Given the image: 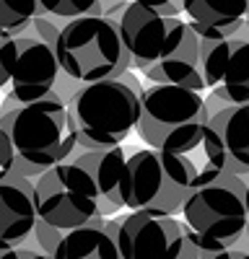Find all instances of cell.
Returning a JSON list of instances; mask_svg holds the SVG:
<instances>
[{"label":"cell","instance_id":"ba28073f","mask_svg":"<svg viewBox=\"0 0 249 259\" xmlns=\"http://www.w3.org/2000/svg\"><path fill=\"white\" fill-rule=\"evenodd\" d=\"M34 187H36L39 218L60 231L68 233L80 226L89 223L101 226L107 221L99 210L101 202L99 187L94 184L89 171L73 161H65L45 171L39 179H34Z\"/></svg>","mask_w":249,"mask_h":259},{"label":"cell","instance_id":"2e32d148","mask_svg":"<svg viewBox=\"0 0 249 259\" xmlns=\"http://www.w3.org/2000/svg\"><path fill=\"white\" fill-rule=\"evenodd\" d=\"M104 223H89L68 231L50 259H122L117 239L107 231Z\"/></svg>","mask_w":249,"mask_h":259},{"label":"cell","instance_id":"52a82bcc","mask_svg":"<svg viewBox=\"0 0 249 259\" xmlns=\"http://www.w3.org/2000/svg\"><path fill=\"white\" fill-rule=\"evenodd\" d=\"M197 174L200 168L190 156L143 148L128 158L122 187L124 207L177 215Z\"/></svg>","mask_w":249,"mask_h":259},{"label":"cell","instance_id":"5b68a950","mask_svg":"<svg viewBox=\"0 0 249 259\" xmlns=\"http://www.w3.org/2000/svg\"><path fill=\"white\" fill-rule=\"evenodd\" d=\"M78 150L122 145L138 127L140 96L122 78L83 83L68 101Z\"/></svg>","mask_w":249,"mask_h":259},{"label":"cell","instance_id":"9c48e42d","mask_svg":"<svg viewBox=\"0 0 249 259\" xmlns=\"http://www.w3.org/2000/svg\"><path fill=\"white\" fill-rule=\"evenodd\" d=\"M60 73L57 52L36 36L21 34L3 39L0 45V78L3 85H11V94L21 104L47 99L55 91Z\"/></svg>","mask_w":249,"mask_h":259},{"label":"cell","instance_id":"277c9868","mask_svg":"<svg viewBox=\"0 0 249 259\" xmlns=\"http://www.w3.org/2000/svg\"><path fill=\"white\" fill-rule=\"evenodd\" d=\"M208 122L211 114L200 91L174 83H153L140 96L135 130L148 148L190 156L202 145Z\"/></svg>","mask_w":249,"mask_h":259},{"label":"cell","instance_id":"ffe728a7","mask_svg":"<svg viewBox=\"0 0 249 259\" xmlns=\"http://www.w3.org/2000/svg\"><path fill=\"white\" fill-rule=\"evenodd\" d=\"M62 236H65V231H60V228H55V226H50V223H45V221L39 218L36 221V228L31 233V239L36 241V249L39 251H45L47 256H52V251L62 241Z\"/></svg>","mask_w":249,"mask_h":259},{"label":"cell","instance_id":"8fae6325","mask_svg":"<svg viewBox=\"0 0 249 259\" xmlns=\"http://www.w3.org/2000/svg\"><path fill=\"white\" fill-rule=\"evenodd\" d=\"M200 39V36H197ZM200 75L228 106L249 104V39H200Z\"/></svg>","mask_w":249,"mask_h":259},{"label":"cell","instance_id":"d4e9b609","mask_svg":"<svg viewBox=\"0 0 249 259\" xmlns=\"http://www.w3.org/2000/svg\"><path fill=\"white\" fill-rule=\"evenodd\" d=\"M122 80L128 83L130 89H133V91L138 94V96H143V94H145V89H143V85H140V80H138V78H135V75H133L130 70H128V73H122Z\"/></svg>","mask_w":249,"mask_h":259},{"label":"cell","instance_id":"484cf974","mask_svg":"<svg viewBox=\"0 0 249 259\" xmlns=\"http://www.w3.org/2000/svg\"><path fill=\"white\" fill-rule=\"evenodd\" d=\"M236 249H246V251H249V226H246V231L241 233V239H239Z\"/></svg>","mask_w":249,"mask_h":259},{"label":"cell","instance_id":"f546056e","mask_svg":"<svg viewBox=\"0 0 249 259\" xmlns=\"http://www.w3.org/2000/svg\"><path fill=\"white\" fill-rule=\"evenodd\" d=\"M0 254H3V251H0Z\"/></svg>","mask_w":249,"mask_h":259},{"label":"cell","instance_id":"603a6c76","mask_svg":"<svg viewBox=\"0 0 249 259\" xmlns=\"http://www.w3.org/2000/svg\"><path fill=\"white\" fill-rule=\"evenodd\" d=\"M200 259H249L246 249H223V251H200Z\"/></svg>","mask_w":249,"mask_h":259},{"label":"cell","instance_id":"4fadbf2b","mask_svg":"<svg viewBox=\"0 0 249 259\" xmlns=\"http://www.w3.org/2000/svg\"><path fill=\"white\" fill-rule=\"evenodd\" d=\"M39 221L34 179L11 174L0 182V251L26 246Z\"/></svg>","mask_w":249,"mask_h":259},{"label":"cell","instance_id":"f1b7e54d","mask_svg":"<svg viewBox=\"0 0 249 259\" xmlns=\"http://www.w3.org/2000/svg\"><path fill=\"white\" fill-rule=\"evenodd\" d=\"M0 45H3V39H0ZM0 89H6V85H3V78H0Z\"/></svg>","mask_w":249,"mask_h":259},{"label":"cell","instance_id":"7a4b0ae2","mask_svg":"<svg viewBox=\"0 0 249 259\" xmlns=\"http://www.w3.org/2000/svg\"><path fill=\"white\" fill-rule=\"evenodd\" d=\"M0 127L13 148V174L39 179L45 171L78 153V138L68 104L52 91L47 99L0 112Z\"/></svg>","mask_w":249,"mask_h":259},{"label":"cell","instance_id":"7c38bea8","mask_svg":"<svg viewBox=\"0 0 249 259\" xmlns=\"http://www.w3.org/2000/svg\"><path fill=\"white\" fill-rule=\"evenodd\" d=\"M208 166L223 168L228 174H249V104L226 106L211 117L205 127L202 145Z\"/></svg>","mask_w":249,"mask_h":259},{"label":"cell","instance_id":"e0dca14e","mask_svg":"<svg viewBox=\"0 0 249 259\" xmlns=\"http://www.w3.org/2000/svg\"><path fill=\"white\" fill-rule=\"evenodd\" d=\"M39 0H0V39H13L26 34L34 18L42 16Z\"/></svg>","mask_w":249,"mask_h":259},{"label":"cell","instance_id":"cb8c5ba5","mask_svg":"<svg viewBox=\"0 0 249 259\" xmlns=\"http://www.w3.org/2000/svg\"><path fill=\"white\" fill-rule=\"evenodd\" d=\"M205 106H208V114H211V117H216L218 112H223L226 109V101L221 99V96H216L213 91H208V96H205Z\"/></svg>","mask_w":249,"mask_h":259},{"label":"cell","instance_id":"3957f363","mask_svg":"<svg viewBox=\"0 0 249 259\" xmlns=\"http://www.w3.org/2000/svg\"><path fill=\"white\" fill-rule=\"evenodd\" d=\"M182 223L200 251H223L239 244L249 226V192L241 177L205 166L182 205Z\"/></svg>","mask_w":249,"mask_h":259},{"label":"cell","instance_id":"6da1fadb","mask_svg":"<svg viewBox=\"0 0 249 259\" xmlns=\"http://www.w3.org/2000/svg\"><path fill=\"white\" fill-rule=\"evenodd\" d=\"M133 68L151 83H174L205 91L200 75V39L182 16H161L143 3H130L119 18Z\"/></svg>","mask_w":249,"mask_h":259},{"label":"cell","instance_id":"5bb4252c","mask_svg":"<svg viewBox=\"0 0 249 259\" xmlns=\"http://www.w3.org/2000/svg\"><path fill=\"white\" fill-rule=\"evenodd\" d=\"M190 26L200 39L234 36L249 16V0H182Z\"/></svg>","mask_w":249,"mask_h":259},{"label":"cell","instance_id":"7402d4cb","mask_svg":"<svg viewBox=\"0 0 249 259\" xmlns=\"http://www.w3.org/2000/svg\"><path fill=\"white\" fill-rule=\"evenodd\" d=\"M0 259H50L45 251L39 249H26V246H18V249H8L0 254Z\"/></svg>","mask_w":249,"mask_h":259},{"label":"cell","instance_id":"83f0119b","mask_svg":"<svg viewBox=\"0 0 249 259\" xmlns=\"http://www.w3.org/2000/svg\"><path fill=\"white\" fill-rule=\"evenodd\" d=\"M133 3H153V0H133ZM163 3H166V0H163Z\"/></svg>","mask_w":249,"mask_h":259},{"label":"cell","instance_id":"9a60e30c","mask_svg":"<svg viewBox=\"0 0 249 259\" xmlns=\"http://www.w3.org/2000/svg\"><path fill=\"white\" fill-rule=\"evenodd\" d=\"M70 161L89 171L104 200H109L119 210L124 207L122 187H124V171H128V156H124L122 145L101 150H78Z\"/></svg>","mask_w":249,"mask_h":259},{"label":"cell","instance_id":"d6986e66","mask_svg":"<svg viewBox=\"0 0 249 259\" xmlns=\"http://www.w3.org/2000/svg\"><path fill=\"white\" fill-rule=\"evenodd\" d=\"M65 24H68V18H60V16H52V13H42V16L34 18V24L26 29V34L42 39L45 45H50L55 50L57 47V39H60V31H62V26H65Z\"/></svg>","mask_w":249,"mask_h":259},{"label":"cell","instance_id":"ac0fdd59","mask_svg":"<svg viewBox=\"0 0 249 259\" xmlns=\"http://www.w3.org/2000/svg\"><path fill=\"white\" fill-rule=\"evenodd\" d=\"M42 11L60 16V18H80V16H91L99 0H39Z\"/></svg>","mask_w":249,"mask_h":259},{"label":"cell","instance_id":"4316f807","mask_svg":"<svg viewBox=\"0 0 249 259\" xmlns=\"http://www.w3.org/2000/svg\"><path fill=\"white\" fill-rule=\"evenodd\" d=\"M236 34H239V36H241V39H249V16H246V18H244V24H241V29H239V31H236Z\"/></svg>","mask_w":249,"mask_h":259},{"label":"cell","instance_id":"44dd1931","mask_svg":"<svg viewBox=\"0 0 249 259\" xmlns=\"http://www.w3.org/2000/svg\"><path fill=\"white\" fill-rule=\"evenodd\" d=\"M133 3V0H99L96 8L91 11V16H104V18H112L119 24V18L124 16V11H128V6Z\"/></svg>","mask_w":249,"mask_h":259},{"label":"cell","instance_id":"30bf717a","mask_svg":"<svg viewBox=\"0 0 249 259\" xmlns=\"http://www.w3.org/2000/svg\"><path fill=\"white\" fill-rule=\"evenodd\" d=\"M117 246L122 259H179L187 231L184 223L174 215L151 212V210H130L119 215Z\"/></svg>","mask_w":249,"mask_h":259},{"label":"cell","instance_id":"8992f818","mask_svg":"<svg viewBox=\"0 0 249 259\" xmlns=\"http://www.w3.org/2000/svg\"><path fill=\"white\" fill-rule=\"evenodd\" d=\"M55 52L62 73L80 83L122 78V73L133 68V57L122 39L119 24L104 16L70 18L60 31Z\"/></svg>","mask_w":249,"mask_h":259}]
</instances>
